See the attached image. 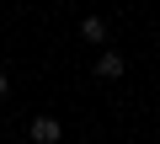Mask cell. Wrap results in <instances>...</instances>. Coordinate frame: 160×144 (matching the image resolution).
I'll list each match as a JSON object with an SVG mask.
<instances>
[{"label":"cell","instance_id":"1","mask_svg":"<svg viewBox=\"0 0 160 144\" xmlns=\"http://www.w3.org/2000/svg\"><path fill=\"white\" fill-rule=\"evenodd\" d=\"M27 133H32V144H59V139H64V128H59V117H53V112H38Z\"/></svg>","mask_w":160,"mask_h":144},{"label":"cell","instance_id":"2","mask_svg":"<svg viewBox=\"0 0 160 144\" xmlns=\"http://www.w3.org/2000/svg\"><path fill=\"white\" fill-rule=\"evenodd\" d=\"M123 69H128V59L118 48H102L96 53V80H123Z\"/></svg>","mask_w":160,"mask_h":144},{"label":"cell","instance_id":"3","mask_svg":"<svg viewBox=\"0 0 160 144\" xmlns=\"http://www.w3.org/2000/svg\"><path fill=\"white\" fill-rule=\"evenodd\" d=\"M80 37H86L91 48H102L107 43V16H86V22H80Z\"/></svg>","mask_w":160,"mask_h":144},{"label":"cell","instance_id":"4","mask_svg":"<svg viewBox=\"0 0 160 144\" xmlns=\"http://www.w3.org/2000/svg\"><path fill=\"white\" fill-rule=\"evenodd\" d=\"M6 96H11V75L0 69V102H6Z\"/></svg>","mask_w":160,"mask_h":144},{"label":"cell","instance_id":"5","mask_svg":"<svg viewBox=\"0 0 160 144\" xmlns=\"http://www.w3.org/2000/svg\"><path fill=\"white\" fill-rule=\"evenodd\" d=\"M155 43H160V32H155Z\"/></svg>","mask_w":160,"mask_h":144}]
</instances>
